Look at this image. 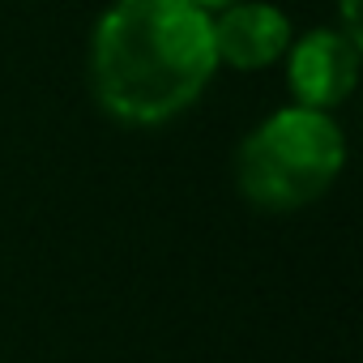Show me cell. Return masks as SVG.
<instances>
[{"label": "cell", "mask_w": 363, "mask_h": 363, "mask_svg": "<svg viewBox=\"0 0 363 363\" xmlns=\"http://www.w3.org/2000/svg\"><path fill=\"white\" fill-rule=\"evenodd\" d=\"M210 39H214V60L218 65L252 73V69H265V65L282 60L295 30H291V18L278 5L235 0V5H227L210 18Z\"/></svg>", "instance_id": "cell-4"}, {"label": "cell", "mask_w": 363, "mask_h": 363, "mask_svg": "<svg viewBox=\"0 0 363 363\" xmlns=\"http://www.w3.org/2000/svg\"><path fill=\"white\" fill-rule=\"evenodd\" d=\"M189 5H197L201 13H218V9H227V5H235V0H189Z\"/></svg>", "instance_id": "cell-5"}, {"label": "cell", "mask_w": 363, "mask_h": 363, "mask_svg": "<svg viewBox=\"0 0 363 363\" xmlns=\"http://www.w3.org/2000/svg\"><path fill=\"white\" fill-rule=\"evenodd\" d=\"M210 13L189 0H111L90 39L99 107L120 124H167L210 86Z\"/></svg>", "instance_id": "cell-1"}, {"label": "cell", "mask_w": 363, "mask_h": 363, "mask_svg": "<svg viewBox=\"0 0 363 363\" xmlns=\"http://www.w3.org/2000/svg\"><path fill=\"white\" fill-rule=\"evenodd\" d=\"M342 162L346 141L333 116L295 103L274 111L244 137L235 154V184L257 210L291 214L333 189Z\"/></svg>", "instance_id": "cell-2"}, {"label": "cell", "mask_w": 363, "mask_h": 363, "mask_svg": "<svg viewBox=\"0 0 363 363\" xmlns=\"http://www.w3.org/2000/svg\"><path fill=\"white\" fill-rule=\"evenodd\" d=\"M359 77V39L346 30H308L286 48V82L299 107L333 111L350 99Z\"/></svg>", "instance_id": "cell-3"}]
</instances>
